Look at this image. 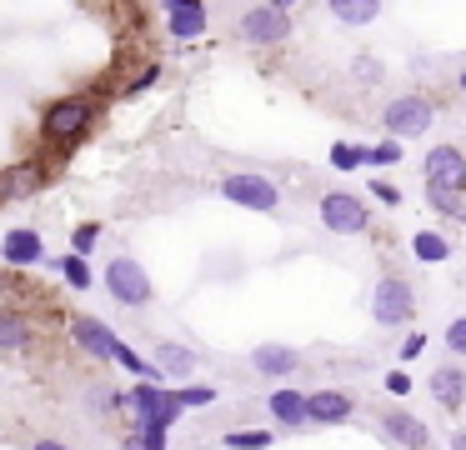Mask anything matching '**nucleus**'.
<instances>
[{"mask_svg": "<svg viewBox=\"0 0 466 450\" xmlns=\"http://www.w3.org/2000/svg\"><path fill=\"white\" fill-rule=\"evenodd\" d=\"M121 405H126V415H131V430H171L176 425V415H181V400H176V390L171 385H131L121 395Z\"/></svg>", "mask_w": 466, "mask_h": 450, "instance_id": "nucleus-1", "label": "nucleus"}, {"mask_svg": "<svg viewBox=\"0 0 466 450\" xmlns=\"http://www.w3.org/2000/svg\"><path fill=\"white\" fill-rule=\"evenodd\" d=\"M96 120V105L86 95H66V100H51V105L41 110V140H51L56 150H71L76 140L91 130Z\"/></svg>", "mask_w": 466, "mask_h": 450, "instance_id": "nucleus-2", "label": "nucleus"}, {"mask_svg": "<svg viewBox=\"0 0 466 450\" xmlns=\"http://www.w3.org/2000/svg\"><path fill=\"white\" fill-rule=\"evenodd\" d=\"M371 315H376V325H406V320L416 315V290H411V280L406 275H381L376 280V290H371Z\"/></svg>", "mask_w": 466, "mask_h": 450, "instance_id": "nucleus-3", "label": "nucleus"}, {"mask_svg": "<svg viewBox=\"0 0 466 450\" xmlns=\"http://www.w3.org/2000/svg\"><path fill=\"white\" fill-rule=\"evenodd\" d=\"M431 120H436V110H431V100H426V95H396V100H386V110H381L386 135H396V140L426 135Z\"/></svg>", "mask_w": 466, "mask_h": 450, "instance_id": "nucleus-4", "label": "nucleus"}, {"mask_svg": "<svg viewBox=\"0 0 466 450\" xmlns=\"http://www.w3.org/2000/svg\"><path fill=\"white\" fill-rule=\"evenodd\" d=\"M106 290L116 295V305H131V310L151 305V275H146V265L131 255H116L111 265H106Z\"/></svg>", "mask_w": 466, "mask_h": 450, "instance_id": "nucleus-5", "label": "nucleus"}, {"mask_svg": "<svg viewBox=\"0 0 466 450\" xmlns=\"http://www.w3.org/2000/svg\"><path fill=\"white\" fill-rule=\"evenodd\" d=\"M316 210H321V225L331 230V235H361V230L371 225V210H366V200L351 195V190H326Z\"/></svg>", "mask_w": 466, "mask_h": 450, "instance_id": "nucleus-6", "label": "nucleus"}, {"mask_svg": "<svg viewBox=\"0 0 466 450\" xmlns=\"http://www.w3.org/2000/svg\"><path fill=\"white\" fill-rule=\"evenodd\" d=\"M221 195L231 200V205H246V210H261V215H271L276 205H281V190H276L271 175H256V170H236V175L221 180Z\"/></svg>", "mask_w": 466, "mask_h": 450, "instance_id": "nucleus-7", "label": "nucleus"}, {"mask_svg": "<svg viewBox=\"0 0 466 450\" xmlns=\"http://www.w3.org/2000/svg\"><path fill=\"white\" fill-rule=\"evenodd\" d=\"M286 35H291V10L276 5V0L251 5L241 15V40H246V45H281Z\"/></svg>", "mask_w": 466, "mask_h": 450, "instance_id": "nucleus-8", "label": "nucleus"}, {"mask_svg": "<svg viewBox=\"0 0 466 450\" xmlns=\"http://www.w3.org/2000/svg\"><path fill=\"white\" fill-rule=\"evenodd\" d=\"M426 190H446V195H466V155L456 145H436L421 165Z\"/></svg>", "mask_w": 466, "mask_h": 450, "instance_id": "nucleus-9", "label": "nucleus"}, {"mask_svg": "<svg viewBox=\"0 0 466 450\" xmlns=\"http://www.w3.org/2000/svg\"><path fill=\"white\" fill-rule=\"evenodd\" d=\"M356 400L346 395V390H311L306 395V425H341V420H351Z\"/></svg>", "mask_w": 466, "mask_h": 450, "instance_id": "nucleus-10", "label": "nucleus"}, {"mask_svg": "<svg viewBox=\"0 0 466 450\" xmlns=\"http://www.w3.org/2000/svg\"><path fill=\"white\" fill-rule=\"evenodd\" d=\"M206 20H211V10H206L201 0H166V30H171L176 40L201 35Z\"/></svg>", "mask_w": 466, "mask_h": 450, "instance_id": "nucleus-11", "label": "nucleus"}, {"mask_svg": "<svg viewBox=\"0 0 466 450\" xmlns=\"http://www.w3.org/2000/svg\"><path fill=\"white\" fill-rule=\"evenodd\" d=\"M381 430H386V440H396V445H406V450H426V445H431V430H426L416 415H406V410H386Z\"/></svg>", "mask_w": 466, "mask_h": 450, "instance_id": "nucleus-12", "label": "nucleus"}, {"mask_svg": "<svg viewBox=\"0 0 466 450\" xmlns=\"http://www.w3.org/2000/svg\"><path fill=\"white\" fill-rule=\"evenodd\" d=\"M71 340L86 350L91 360H111V350H116V335L101 325V320H91V315H76L71 320Z\"/></svg>", "mask_w": 466, "mask_h": 450, "instance_id": "nucleus-13", "label": "nucleus"}, {"mask_svg": "<svg viewBox=\"0 0 466 450\" xmlns=\"http://www.w3.org/2000/svg\"><path fill=\"white\" fill-rule=\"evenodd\" d=\"M431 395H436V405L441 410H461L466 405V370L461 365H436L431 370Z\"/></svg>", "mask_w": 466, "mask_h": 450, "instance_id": "nucleus-14", "label": "nucleus"}, {"mask_svg": "<svg viewBox=\"0 0 466 450\" xmlns=\"http://www.w3.org/2000/svg\"><path fill=\"white\" fill-rule=\"evenodd\" d=\"M0 255H5V265H35V260L46 255V240L35 235V230H5Z\"/></svg>", "mask_w": 466, "mask_h": 450, "instance_id": "nucleus-15", "label": "nucleus"}, {"mask_svg": "<svg viewBox=\"0 0 466 450\" xmlns=\"http://www.w3.org/2000/svg\"><path fill=\"white\" fill-rule=\"evenodd\" d=\"M266 410H271L276 425H306V395L296 385H276L266 395Z\"/></svg>", "mask_w": 466, "mask_h": 450, "instance_id": "nucleus-16", "label": "nucleus"}, {"mask_svg": "<svg viewBox=\"0 0 466 450\" xmlns=\"http://www.w3.org/2000/svg\"><path fill=\"white\" fill-rule=\"evenodd\" d=\"M251 365L261 370V375H291V370H301V350H291V345H256L251 350Z\"/></svg>", "mask_w": 466, "mask_h": 450, "instance_id": "nucleus-17", "label": "nucleus"}, {"mask_svg": "<svg viewBox=\"0 0 466 450\" xmlns=\"http://www.w3.org/2000/svg\"><path fill=\"white\" fill-rule=\"evenodd\" d=\"M156 375H166V380H186L196 370V350H186V345H176V340H161L156 345Z\"/></svg>", "mask_w": 466, "mask_h": 450, "instance_id": "nucleus-18", "label": "nucleus"}, {"mask_svg": "<svg viewBox=\"0 0 466 450\" xmlns=\"http://www.w3.org/2000/svg\"><path fill=\"white\" fill-rule=\"evenodd\" d=\"M35 340V325L25 310L15 305H0V350H25Z\"/></svg>", "mask_w": 466, "mask_h": 450, "instance_id": "nucleus-19", "label": "nucleus"}, {"mask_svg": "<svg viewBox=\"0 0 466 450\" xmlns=\"http://www.w3.org/2000/svg\"><path fill=\"white\" fill-rule=\"evenodd\" d=\"M331 15L341 20V25H371V20L381 15V5H376V0H331Z\"/></svg>", "mask_w": 466, "mask_h": 450, "instance_id": "nucleus-20", "label": "nucleus"}, {"mask_svg": "<svg viewBox=\"0 0 466 450\" xmlns=\"http://www.w3.org/2000/svg\"><path fill=\"white\" fill-rule=\"evenodd\" d=\"M35 180H41V165H15L11 175L0 180V195H5V200H15V195H31V190H35Z\"/></svg>", "mask_w": 466, "mask_h": 450, "instance_id": "nucleus-21", "label": "nucleus"}, {"mask_svg": "<svg viewBox=\"0 0 466 450\" xmlns=\"http://www.w3.org/2000/svg\"><path fill=\"white\" fill-rule=\"evenodd\" d=\"M411 250H416V260H431V265H436V260H446V255H451V240H446V235H436V230H421V235L411 240Z\"/></svg>", "mask_w": 466, "mask_h": 450, "instance_id": "nucleus-22", "label": "nucleus"}, {"mask_svg": "<svg viewBox=\"0 0 466 450\" xmlns=\"http://www.w3.org/2000/svg\"><path fill=\"white\" fill-rule=\"evenodd\" d=\"M271 445V430H231L226 435V450H266Z\"/></svg>", "mask_w": 466, "mask_h": 450, "instance_id": "nucleus-23", "label": "nucleus"}, {"mask_svg": "<svg viewBox=\"0 0 466 450\" xmlns=\"http://www.w3.org/2000/svg\"><path fill=\"white\" fill-rule=\"evenodd\" d=\"M61 275H66V285H71V290H91V265H86L81 255H66L61 260Z\"/></svg>", "mask_w": 466, "mask_h": 450, "instance_id": "nucleus-24", "label": "nucleus"}, {"mask_svg": "<svg viewBox=\"0 0 466 450\" xmlns=\"http://www.w3.org/2000/svg\"><path fill=\"white\" fill-rule=\"evenodd\" d=\"M111 360H116V365H121V370H131V375H141V380H146V375H156V370H151V365H146V360H141V355H136V350H131V345H126V340H116V350H111Z\"/></svg>", "mask_w": 466, "mask_h": 450, "instance_id": "nucleus-25", "label": "nucleus"}, {"mask_svg": "<svg viewBox=\"0 0 466 450\" xmlns=\"http://www.w3.org/2000/svg\"><path fill=\"white\" fill-rule=\"evenodd\" d=\"M96 240H101V225H91V220H86V225H76L71 230V255H91V250H96Z\"/></svg>", "mask_w": 466, "mask_h": 450, "instance_id": "nucleus-26", "label": "nucleus"}, {"mask_svg": "<svg viewBox=\"0 0 466 450\" xmlns=\"http://www.w3.org/2000/svg\"><path fill=\"white\" fill-rule=\"evenodd\" d=\"M426 200H431L441 215H451V220H466V195H446V190H426Z\"/></svg>", "mask_w": 466, "mask_h": 450, "instance_id": "nucleus-27", "label": "nucleus"}, {"mask_svg": "<svg viewBox=\"0 0 466 450\" xmlns=\"http://www.w3.org/2000/svg\"><path fill=\"white\" fill-rule=\"evenodd\" d=\"M176 400H181V410H191V405H216V385H181V390H176Z\"/></svg>", "mask_w": 466, "mask_h": 450, "instance_id": "nucleus-28", "label": "nucleus"}, {"mask_svg": "<svg viewBox=\"0 0 466 450\" xmlns=\"http://www.w3.org/2000/svg\"><path fill=\"white\" fill-rule=\"evenodd\" d=\"M331 165L336 170H356V165H366V150L361 145H331Z\"/></svg>", "mask_w": 466, "mask_h": 450, "instance_id": "nucleus-29", "label": "nucleus"}, {"mask_svg": "<svg viewBox=\"0 0 466 450\" xmlns=\"http://www.w3.org/2000/svg\"><path fill=\"white\" fill-rule=\"evenodd\" d=\"M396 160H401V145H396V140H381V145L366 150V165H396Z\"/></svg>", "mask_w": 466, "mask_h": 450, "instance_id": "nucleus-30", "label": "nucleus"}, {"mask_svg": "<svg viewBox=\"0 0 466 450\" xmlns=\"http://www.w3.org/2000/svg\"><path fill=\"white\" fill-rule=\"evenodd\" d=\"M446 350H451V355H466V315H456L451 325H446Z\"/></svg>", "mask_w": 466, "mask_h": 450, "instance_id": "nucleus-31", "label": "nucleus"}, {"mask_svg": "<svg viewBox=\"0 0 466 450\" xmlns=\"http://www.w3.org/2000/svg\"><path fill=\"white\" fill-rule=\"evenodd\" d=\"M356 80H366V85H371V80H381V70H376V60H371V55L356 60Z\"/></svg>", "mask_w": 466, "mask_h": 450, "instance_id": "nucleus-32", "label": "nucleus"}, {"mask_svg": "<svg viewBox=\"0 0 466 450\" xmlns=\"http://www.w3.org/2000/svg\"><path fill=\"white\" fill-rule=\"evenodd\" d=\"M386 390H391V395H406V390H411V375H406V370H391V375H386Z\"/></svg>", "mask_w": 466, "mask_h": 450, "instance_id": "nucleus-33", "label": "nucleus"}, {"mask_svg": "<svg viewBox=\"0 0 466 450\" xmlns=\"http://www.w3.org/2000/svg\"><path fill=\"white\" fill-rule=\"evenodd\" d=\"M421 350H426V335H411V340H406V345H401V360H416V355H421Z\"/></svg>", "mask_w": 466, "mask_h": 450, "instance_id": "nucleus-34", "label": "nucleus"}, {"mask_svg": "<svg viewBox=\"0 0 466 450\" xmlns=\"http://www.w3.org/2000/svg\"><path fill=\"white\" fill-rule=\"evenodd\" d=\"M376 195H381L386 205H396V200H401V190H396V185H386V180H376Z\"/></svg>", "mask_w": 466, "mask_h": 450, "instance_id": "nucleus-35", "label": "nucleus"}, {"mask_svg": "<svg viewBox=\"0 0 466 450\" xmlns=\"http://www.w3.org/2000/svg\"><path fill=\"white\" fill-rule=\"evenodd\" d=\"M31 450H71V445H61V440H35Z\"/></svg>", "mask_w": 466, "mask_h": 450, "instance_id": "nucleus-36", "label": "nucleus"}, {"mask_svg": "<svg viewBox=\"0 0 466 450\" xmlns=\"http://www.w3.org/2000/svg\"><path fill=\"white\" fill-rule=\"evenodd\" d=\"M451 450H466V430H456V435H451Z\"/></svg>", "mask_w": 466, "mask_h": 450, "instance_id": "nucleus-37", "label": "nucleus"}, {"mask_svg": "<svg viewBox=\"0 0 466 450\" xmlns=\"http://www.w3.org/2000/svg\"><path fill=\"white\" fill-rule=\"evenodd\" d=\"M461 90H466V70H461Z\"/></svg>", "mask_w": 466, "mask_h": 450, "instance_id": "nucleus-38", "label": "nucleus"}]
</instances>
